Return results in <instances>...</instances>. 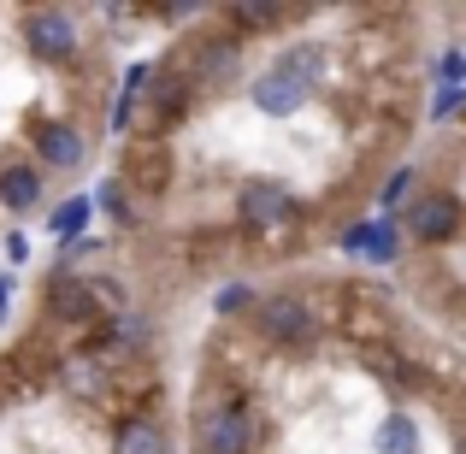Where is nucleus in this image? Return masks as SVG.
I'll return each instance as SVG.
<instances>
[{"instance_id":"nucleus-15","label":"nucleus","mask_w":466,"mask_h":454,"mask_svg":"<svg viewBox=\"0 0 466 454\" xmlns=\"http://www.w3.org/2000/svg\"><path fill=\"white\" fill-rule=\"evenodd\" d=\"M408 183H413V171H396V177L384 183V195H378V201H384V218H390V207H396L401 195H408Z\"/></svg>"},{"instance_id":"nucleus-5","label":"nucleus","mask_w":466,"mask_h":454,"mask_svg":"<svg viewBox=\"0 0 466 454\" xmlns=\"http://www.w3.org/2000/svg\"><path fill=\"white\" fill-rule=\"evenodd\" d=\"M260 330L272 342H313V313H308V301H296V296H272L260 307Z\"/></svg>"},{"instance_id":"nucleus-9","label":"nucleus","mask_w":466,"mask_h":454,"mask_svg":"<svg viewBox=\"0 0 466 454\" xmlns=\"http://www.w3.org/2000/svg\"><path fill=\"white\" fill-rule=\"evenodd\" d=\"M0 201H6L12 213H30V207L42 201V171L35 166H6L0 171Z\"/></svg>"},{"instance_id":"nucleus-4","label":"nucleus","mask_w":466,"mask_h":454,"mask_svg":"<svg viewBox=\"0 0 466 454\" xmlns=\"http://www.w3.org/2000/svg\"><path fill=\"white\" fill-rule=\"evenodd\" d=\"M461 201L455 195H425V201H413V213H408V230L420 242H449V237H461Z\"/></svg>"},{"instance_id":"nucleus-8","label":"nucleus","mask_w":466,"mask_h":454,"mask_svg":"<svg viewBox=\"0 0 466 454\" xmlns=\"http://www.w3.org/2000/svg\"><path fill=\"white\" fill-rule=\"evenodd\" d=\"M35 154H42L54 171H77L83 159H89V148H83V136L71 125H42L35 130Z\"/></svg>"},{"instance_id":"nucleus-18","label":"nucleus","mask_w":466,"mask_h":454,"mask_svg":"<svg viewBox=\"0 0 466 454\" xmlns=\"http://www.w3.org/2000/svg\"><path fill=\"white\" fill-rule=\"evenodd\" d=\"M242 307H248V289H225V296H218V313H242Z\"/></svg>"},{"instance_id":"nucleus-16","label":"nucleus","mask_w":466,"mask_h":454,"mask_svg":"<svg viewBox=\"0 0 466 454\" xmlns=\"http://www.w3.org/2000/svg\"><path fill=\"white\" fill-rule=\"evenodd\" d=\"M461 101H466V89H461V83H449V89H443V101H437L431 113H437V118H449V113H455Z\"/></svg>"},{"instance_id":"nucleus-13","label":"nucleus","mask_w":466,"mask_h":454,"mask_svg":"<svg viewBox=\"0 0 466 454\" xmlns=\"http://www.w3.org/2000/svg\"><path fill=\"white\" fill-rule=\"evenodd\" d=\"M47 307H54L59 318H89V307H95V296L77 284V277H59L54 289H47Z\"/></svg>"},{"instance_id":"nucleus-19","label":"nucleus","mask_w":466,"mask_h":454,"mask_svg":"<svg viewBox=\"0 0 466 454\" xmlns=\"http://www.w3.org/2000/svg\"><path fill=\"white\" fill-rule=\"evenodd\" d=\"M66 384H71V389H95L89 366H83V360H71V366H66Z\"/></svg>"},{"instance_id":"nucleus-20","label":"nucleus","mask_w":466,"mask_h":454,"mask_svg":"<svg viewBox=\"0 0 466 454\" xmlns=\"http://www.w3.org/2000/svg\"><path fill=\"white\" fill-rule=\"evenodd\" d=\"M101 207H106V213H113V218H130V213H125V201H118V189H113V183H101Z\"/></svg>"},{"instance_id":"nucleus-21","label":"nucleus","mask_w":466,"mask_h":454,"mask_svg":"<svg viewBox=\"0 0 466 454\" xmlns=\"http://www.w3.org/2000/svg\"><path fill=\"white\" fill-rule=\"evenodd\" d=\"M12 296V277H0V301H6Z\"/></svg>"},{"instance_id":"nucleus-1","label":"nucleus","mask_w":466,"mask_h":454,"mask_svg":"<svg viewBox=\"0 0 466 454\" xmlns=\"http://www.w3.org/2000/svg\"><path fill=\"white\" fill-rule=\"evenodd\" d=\"M24 42H30L35 59H54V66H66V59L77 54V24H71V12L42 6V12H30V18H24Z\"/></svg>"},{"instance_id":"nucleus-3","label":"nucleus","mask_w":466,"mask_h":454,"mask_svg":"<svg viewBox=\"0 0 466 454\" xmlns=\"http://www.w3.org/2000/svg\"><path fill=\"white\" fill-rule=\"evenodd\" d=\"M201 449L207 454H248L254 449V413L248 408H218L201 419Z\"/></svg>"},{"instance_id":"nucleus-7","label":"nucleus","mask_w":466,"mask_h":454,"mask_svg":"<svg viewBox=\"0 0 466 454\" xmlns=\"http://www.w3.org/2000/svg\"><path fill=\"white\" fill-rule=\"evenodd\" d=\"M342 254H354V260H396V225L390 218H366V225H354L349 237H342Z\"/></svg>"},{"instance_id":"nucleus-12","label":"nucleus","mask_w":466,"mask_h":454,"mask_svg":"<svg viewBox=\"0 0 466 454\" xmlns=\"http://www.w3.org/2000/svg\"><path fill=\"white\" fill-rule=\"evenodd\" d=\"M113 454H166V431H159L154 419H125Z\"/></svg>"},{"instance_id":"nucleus-2","label":"nucleus","mask_w":466,"mask_h":454,"mask_svg":"<svg viewBox=\"0 0 466 454\" xmlns=\"http://www.w3.org/2000/svg\"><path fill=\"white\" fill-rule=\"evenodd\" d=\"M237 207H242V218H248L254 230H278V225H289V218H296V195H289L284 183H272V177L242 183Z\"/></svg>"},{"instance_id":"nucleus-17","label":"nucleus","mask_w":466,"mask_h":454,"mask_svg":"<svg viewBox=\"0 0 466 454\" xmlns=\"http://www.w3.org/2000/svg\"><path fill=\"white\" fill-rule=\"evenodd\" d=\"M278 6H237V24H272Z\"/></svg>"},{"instance_id":"nucleus-14","label":"nucleus","mask_w":466,"mask_h":454,"mask_svg":"<svg viewBox=\"0 0 466 454\" xmlns=\"http://www.w3.org/2000/svg\"><path fill=\"white\" fill-rule=\"evenodd\" d=\"M83 218H89V201H66V207L54 213V237H77Z\"/></svg>"},{"instance_id":"nucleus-6","label":"nucleus","mask_w":466,"mask_h":454,"mask_svg":"<svg viewBox=\"0 0 466 454\" xmlns=\"http://www.w3.org/2000/svg\"><path fill=\"white\" fill-rule=\"evenodd\" d=\"M308 83H296V77H284V71H266L260 83H254L248 89V101L260 106L266 118H289V113H301V106H308Z\"/></svg>"},{"instance_id":"nucleus-10","label":"nucleus","mask_w":466,"mask_h":454,"mask_svg":"<svg viewBox=\"0 0 466 454\" xmlns=\"http://www.w3.org/2000/svg\"><path fill=\"white\" fill-rule=\"evenodd\" d=\"M372 449L378 454H420V431H413L408 413H390V419L372 431Z\"/></svg>"},{"instance_id":"nucleus-11","label":"nucleus","mask_w":466,"mask_h":454,"mask_svg":"<svg viewBox=\"0 0 466 454\" xmlns=\"http://www.w3.org/2000/svg\"><path fill=\"white\" fill-rule=\"evenodd\" d=\"M272 71H284V77H296V83H308V89H319V77H325V54H319V47H284Z\"/></svg>"}]
</instances>
